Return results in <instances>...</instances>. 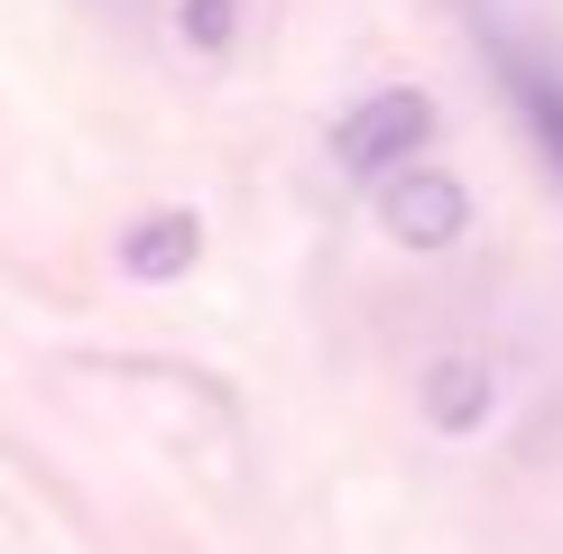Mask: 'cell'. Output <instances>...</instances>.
Here are the masks:
<instances>
[{"mask_svg":"<svg viewBox=\"0 0 563 554\" xmlns=\"http://www.w3.org/2000/svg\"><path fill=\"white\" fill-rule=\"evenodd\" d=\"M426 138H434V102H426V92H369L361 111H342V121H333V157H342L351 176L388 185L397 157L426 148Z\"/></svg>","mask_w":563,"mask_h":554,"instance_id":"1","label":"cell"},{"mask_svg":"<svg viewBox=\"0 0 563 554\" xmlns=\"http://www.w3.org/2000/svg\"><path fill=\"white\" fill-rule=\"evenodd\" d=\"M379 222H388L397 250H443L462 222H472V203H462L453 176H434V167H397V176L379 185Z\"/></svg>","mask_w":563,"mask_h":554,"instance_id":"2","label":"cell"},{"mask_svg":"<svg viewBox=\"0 0 563 554\" xmlns=\"http://www.w3.org/2000/svg\"><path fill=\"white\" fill-rule=\"evenodd\" d=\"M518 92H527V111H536V138H545V157L563 167V84L545 75V65H527V75H518Z\"/></svg>","mask_w":563,"mask_h":554,"instance_id":"3","label":"cell"},{"mask_svg":"<svg viewBox=\"0 0 563 554\" xmlns=\"http://www.w3.org/2000/svg\"><path fill=\"white\" fill-rule=\"evenodd\" d=\"M185 241H195V231H185V222H157V241H148V231H139V241H130V268H139V277H167V268H185V259H176Z\"/></svg>","mask_w":563,"mask_h":554,"instance_id":"4","label":"cell"},{"mask_svg":"<svg viewBox=\"0 0 563 554\" xmlns=\"http://www.w3.org/2000/svg\"><path fill=\"white\" fill-rule=\"evenodd\" d=\"M231 10H241V0H185V37L195 46H231Z\"/></svg>","mask_w":563,"mask_h":554,"instance_id":"5","label":"cell"}]
</instances>
